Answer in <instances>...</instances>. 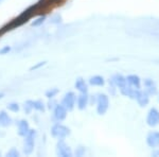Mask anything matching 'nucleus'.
<instances>
[{"instance_id":"nucleus-10","label":"nucleus","mask_w":159,"mask_h":157,"mask_svg":"<svg viewBox=\"0 0 159 157\" xmlns=\"http://www.w3.org/2000/svg\"><path fill=\"white\" fill-rule=\"evenodd\" d=\"M88 104H89V96L87 95V92H81V95H80L78 97V99H76L78 109L81 110H84Z\"/></svg>"},{"instance_id":"nucleus-26","label":"nucleus","mask_w":159,"mask_h":157,"mask_svg":"<svg viewBox=\"0 0 159 157\" xmlns=\"http://www.w3.org/2000/svg\"><path fill=\"white\" fill-rule=\"evenodd\" d=\"M152 85H155V82L151 79H147L144 80V86L145 87H148V86H152Z\"/></svg>"},{"instance_id":"nucleus-8","label":"nucleus","mask_w":159,"mask_h":157,"mask_svg":"<svg viewBox=\"0 0 159 157\" xmlns=\"http://www.w3.org/2000/svg\"><path fill=\"white\" fill-rule=\"evenodd\" d=\"M135 100L138 102V104L140 105L141 107L147 106L150 102V96L148 95L147 91H142L141 89H137L136 90V95H135Z\"/></svg>"},{"instance_id":"nucleus-13","label":"nucleus","mask_w":159,"mask_h":157,"mask_svg":"<svg viewBox=\"0 0 159 157\" xmlns=\"http://www.w3.org/2000/svg\"><path fill=\"white\" fill-rule=\"evenodd\" d=\"M30 131V127L29 123H28L27 120H20L18 122V135L25 137Z\"/></svg>"},{"instance_id":"nucleus-20","label":"nucleus","mask_w":159,"mask_h":157,"mask_svg":"<svg viewBox=\"0 0 159 157\" xmlns=\"http://www.w3.org/2000/svg\"><path fill=\"white\" fill-rule=\"evenodd\" d=\"M148 96H155L156 94H157V87L155 86V85H152V86H148L147 87V90Z\"/></svg>"},{"instance_id":"nucleus-23","label":"nucleus","mask_w":159,"mask_h":157,"mask_svg":"<svg viewBox=\"0 0 159 157\" xmlns=\"http://www.w3.org/2000/svg\"><path fill=\"white\" fill-rule=\"evenodd\" d=\"M46 63H47V62H39V63H37L36 65H34V66L31 67L30 70H31V71H33V70H37V69H39L40 67L45 66V65H46Z\"/></svg>"},{"instance_id":"nucleus-19","label":"nucleus","mask_w":159,"mask_h":157,"mask_svg":"<svg viewBox=\"0 0 159 157\" xmlns=\"http://www.w3.org/2000/svg\"><path fill=\"white\" fill-rule=\"evenodd\" d=\"M57 94H58L57 88H51L48 91H46V97L49 98V99H53V98H54Z\"/></svg>"},{"instance_id":"nucleus-16","label":"nucleus","mask_w":159,"mask_h":157,"mask_svg":"<svg viewBox=\"0 0 159 157\" xmlns=\"http://www.w3.org/2000/svg\"><path fill=\"white\" fill-rule=\"evenodd\" d=\"M28 104L32 107V109H36V110H39V112H43L45 110V105H43V102L40 101V100H36V101H27Z\"/></svg>"},{"instance_id":"nucleus-18","label":"nucleus","mask_w":159,"mask_h":157,"mask_svg":"<svg viewBox=\"0 0 159 157\" xmlns=\"http://www.w3.org/2000/svg\"><path fill=\"white\" fill-rule=\"evenodd\" d=\"M45 19H46V15H42V16H39L37 19H35L34 21H33L31 25H32L33 27H39L40 25H43V24Z\"/></svg>"},{"instance_id":"nucleus-6","label":"nucleus","mask_w":159,"mask_h":157,"mask_svg":"<svg viewBox=\"0 0 159 157\" xmlns=\"http://www.w3.org/2000/svg\"><path fill=\"white\" fill-rule=\"evenodd\" d=\"M56 154L58 156L63 157H70L72 156V151H71L70 146L67 145L64 140H60L56 145Z\"/></svg>"},{"instance_id":"nucleus-9","label":"nucleus","mask_w":159,"mask_h":157,"mask_svg":"<svg viewBox=\"0 0 159 157\" xmlns=\"http://www.w3.org/2000/svg\"><path fill=\"white\" fill-rule=\"evenodd\" d=\"M147 145L152 149H156L159 146V132L152 131L147 136Z\"/></svg>"},{"instance_id":"nucleus-25","label":"nucleus","mask_w":159,"mask_h":157,"mask_svg":"<svg viewBox=\"0 0 159 157\" xmlns=\"http://www.w3.org/2000/svg\"><path fill=\"white\" fill-rule=\"evenodd\" d=\"M11 51V47L10 46H6V47H3L2 49H0V54H7V53Z\"/></svg>"},{"instance_id":"nucleus-24","label":"nucleus","mask_w":159,"mask_h":157,"mask_svg":"<svg viewBox=\"0 0 159 157\" xmlns=\"http://www.w3.org/2000/svg\"><path fill=\"white\" fill-rule=\"evenodd\" d=\"M75 154H76V156H83L84 154H85V148H83V146H80V148L76 149Z\"/></svg>"},{"instance_id":"nucleus-30","label":"nucleus","mask_w":159,"mask_h":157,"mask_svg":"<svg viewBox=\"0 0 159 157\" xmlns=\"http://www.w3.org/2000/svg\"><path fill=\"white\" fill-rule=\"evenodd\" d=\"M158 100H159V99H158Z\"/></svg>"},{"instance_id":"nucleus-4","label":"nucleus","mask_w":159,"mask_h":157,"mask_svg":"<svg viewBox=\"0 0 159 157\" xmlns=\"http://www.w3.org/2000/svg\"><path fill=\"white\" fill-rule=\"evenodd\" d=\"M75 102H76V97H75V95H74V92L69 91L64 96L61 104L63 105L68 112H70V110H72L74 109V106H75Z\"/></svg>"},{"instance_id":"nucleus-29","label":"nucleus","mask_w":159,"mask_h":157,"mask_svg":"<svg viewBox=\"0 0 159 157\" xmlns=\"http://www.w3.org/2000/svg\"><path fill=\"white\" fill-rule=\"evenodd\" d=\"M3 96H4V94H2V92H1V94H0V99H1V98H3Z\"/></svg>"},{"instance_id":"nucleus-15","label":"nucleus","mask_w":159,"mask_h":157,"mask_svg":"<svg viewBox=\"0 0 159 157\" xmlns=\"http://www.w3.org/2000/svg\"><path fill=\"white\" fill-rule=\"evenodd\" d=\"M89 84L92 86H104L105 80L101 76H93L89 79Z\"/></svg>"},{"instance_id":"nucleus-7","label":"nucleus","mask_w":159,"mask_h":157,"mask_svg":"<svg viewBox=\"0 0 159 157\" xmlns=\"http://www.w3.org/2000/svg\"><path fill=\"white\" fill-rule=\"evenodd\" d=\"M68 110L65 109L61 104H56V106L53 109V118L55 121L61 122V121L65 120L67 117Z\"/></svg>"},{"instance_id":"nucleus-22","label":"nucleus","mask_w":159,"mask_h":157,"mask_svg":"<svg viewBox=\"0 0 159 157\" xmlns=\"http://www.w3.org/2000/svg\"><path fill=\"white\" fill-rule=\"evenodd\" d=\"M7 156H13V157H15V156H19V152L17 151L15 148H12L11 150H10V151L7 153Z\"/></svg>"},{"instance_id":"nucleus-27","label":"nucleus","mask_w":159,"mask_h":157,"mask_svg":"<svg viewBox=\"0 0 159 157\" xmlns=\"http://www.w3.org/2000/svg\"><path fill=\"white\" fill-rule=\"evenodd\" d=\"M61 21V17L60 16V15H56V16H54L52 18V22H53V24H60Z\"/></svg>"},{"instance_id":"nucleus-21","label":"nucleus","mask_w":159,"mask_h":157,"mask_svg":"<svg viewBox=\"0 0 159 157\" xmlns=\"http://www.w3.org/2000/svg\"><path fill=\"white\" fill-rule=\"evenodd\" d=\"M7 109L11 110L13 113H17L19 110V105L17 104V103H10V104L7 105Z\"/></svg>"},{"instance_id":"nucleus-11","label":"nucleus","mask_w":159,"mask_h":157,"mask_svg":"<svg viewBox=\"0 0 159 157\" xmlns=\"http://www.w3.org/2000/svg\"><path fill=\"white\" fill-rule=\"evenodd\" d=\"M126 82L132 88L134 89H141V80L136 74H129L126 76Z\"/></svg>"},{"instance_id":"nucleus-1","label":"nucleus","mask_w":159,"mask_h":157,"mask_svg":"<svg viewBox=\"0 0 159 157\" xmlns=\"http://www.w3.org/2000/svg\"><path fill=\"white\" fill-rule=\"evenodd\" d=\"M51 135L58 140H64L67 136L70 135V130L65 125L56 123L51 128Z\"/></svg>"},{"instance_id":"nucleus-2","label":"nucleus","mask_w":159,"mask_h":157,"mask_svg":"<svg viewBox=\"0 0 159 157\" xmlns=\"http://www.w3.org/2000/svg\"><path fill=\"white\" fill-rule=\"evenodd\" d=\"M35 136L36 132L34 130H30L29 133L25 136V145H24V152L27 155H30L34 150V143H35Z\"/></svg>"},{"instance_id":"nucleus-5","label":"nucleus","mask_w":159,"mask_h":157,"mask_svg":"<svg viewBox=\"0 0 159 157\" xmlns=\"http://www.w3.org/2000/svg\"><path fill=\"white\" fill-rule=\"evenodd\" d=\"M147 124L151 127H156L159 125V110L155 107L148 110L147 116Z\"/></svg>"},{"instance_id":"nucleus-3","label":"nucleus","mask_w":159,"mask_h":157,"mask_svg":"<svg viewBox=\"0 0 159 157\" xmlns=\"http://www.w3.org/2000/svg\"><path fill=\"white\" fill-rule=\"evenodd\" d=\"M97 113L99 115H104L109 107V99L105 94H99L97 97Z\"/></svg>"},{"instance_id":"nucleus-12","label":"nucleus","mask_w":159,"mask_h":157,"mask_svg":"<svg viewBox=\"0 0 159 157\" xmlns=\"http://www.w3.org/2000/svg\"><path fill=\"white\" fill-rule=\"evenodd\" d=\"M109 82H111V83L114 84L116 87H118L119 89L122 88L123 86H125V85L127 84L126 78L123 76L122 74H115V76L109 80Z\"/></svg>"},{"instance_id":"nucleus-17","label":"nucleus","mask_w":159,"mask_h":157,"mask_svg":"<svg viewBox=\"0 0 159 157\" xmlns=\"http://www.w3.org/2000/svg\"><path fill=\"white\" fill-rule=\"evenodd\" d=\"M75 88L78 89L80 92H87V91H88V86H87V83L82 78H79L75 81Z\"/></svg>"},{"instance_id":"nucleus-28","label":"nucleus","mask_w":159,"mask_h":157,"mask_svg":"<svg viewBox=\"0 0 159 157\" xmlns=\"http://www.w3.org/2000/svg\"><path fill=\"white\" fill-rule=\"evenodd\" d=\"M54 104H56V102H55V101H50L49 103H48V105H49L48 107H49L50 109H54V107L56 106V105H54Z\"/></svg>"},{"instance_id":"nucleus-14","label":"nucleus","mask_w":159,"mask_h":157,"mask_svg":"<svg viewBox=\"0 0 159 157\" xmlns=\"http://www.w3.org/2000/svg\"><path fill=\"white\" fill-rule=\"evenodd\" d=\"M11 122H12L11 117H10L4 110L0 112V125H1V127H9V125L11 124Z\"/></svg>"}]
</instances>
